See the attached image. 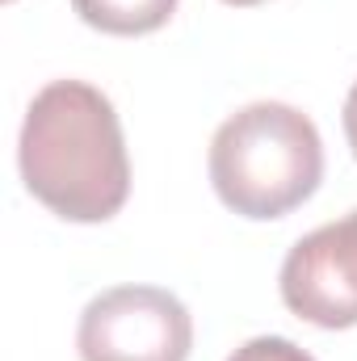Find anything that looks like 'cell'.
Instances as JSON below:
<instances>
[{
	"label": "cell",
	"instance_id": "obj_1",
	"mask_svg": "<svg viewBox=\"0 0 357 361\" xmlns=\"http://www.w3.org/2000/svg\"><path fill=\"white\" fill-rule=\"evenodd\" d=\"M17 164L25 189L68 223H105L131 197V156L114 101L85 80H51L25 109Z\"/></svg>",
	"mask_w": 357,
	"mask_h": 361
},
{
	"label": "cell",
	"instance_id": "obj_2",
	"mask_svg": "<svg viewBox=\"0 0 357 361\" xmlns=\"http://www.w3.org/2000/svg\"><path fill=\"white\" fill-rule=\"evenodd\" d=\"M210 185L244 219H282L324 180V139L315 122L282 101L236 109L210 139Z\"/></svg>",
	"mask_w": 357,
	"mask_h": 361
},
{
	"label": "cell",
	"instance_id": "obj_3",
	"mask_svg": "<svg viewBox=\"0 0 357 361\" xmlns=\"http://www.w3.org/2000/svg\"><path fill=\"white\" fill-rule=\"evenodd\" d=\"M76 349L80 361H185L193 319L160 286H114L85 307Z\"/></svg>",
	"mask_w": 357,
	"mask_h": 361
},
{
	"label": "cell",
	"instance_id": "obj_4",
	"mask_svg": "<svg viewBox=\"0 0 357 361\" xmlns=\"http://www.w3.org/2000/svg\"><path fill=\"white\" fill-rule=\"evenodd\" d=\"M282 302L315 328L357 324V210L303 235L282 261Z\"/></svg>",
	"mask_w": 357,
	"mask_h": 361
},
{
	"label": "cell",
	"instance_id": "obj_5",
	"mask_svg": "<svg viewBox=\"0 0 357 361\" xmlns=\"http://www.w3.org/2000/svg\"><path fill=\"white\" fill-rule=\"evenodd\" d=\"M72 8L85 25L101 34L135 38V34L160 30L177 13V0H72Z\"/></svg>",
	"mask_w": 357,
	"mask_h": 361
},
{
	"label": "cell",
	"instance_id": "obj_6",
	"mask_svg": "<svg viewBox=\"0 0 357 361\" xmlns=\"http://www.w3.org/2000/svg\"><path fill=\"white\" fill-rule=\"evenodd\" d=\"M227 361H315L307 349H298L294 341L286 336H257L248 345H240Z\"/></svg>",
	"mask_w": 357,
	"mask_h": 361
},
{
	"label": "cell",
	"instance_id": "obj_7",
	"mask_svg": "<svg viewBox=\"0 0 357 361\" xmlns=\"http://www.w3.org/2000/svg\"><path fill=\"white\" fill-rule=\"evenodd\" d=\"M345 139H349V147H353V156H357V80H353V89H349V97H345Z\"/></svg>",
	"mask_w": 357,
	"mask_h": 361
},
{
	"label": "cell",
	"instance_id": "obj_8",
	"mask_svg": "<svg viewBox=\"0 0 357 361\" xmlns=\"http://www.w3.org/2000/svg\"><path fill=\"white\" fill-rule=\"evenodd\" d=\"M223 4H236V8H253V4H265V0H223Z\"/></svg>",
	"mask_w": 357,
	"mask_h": 361
}]
</instances>
